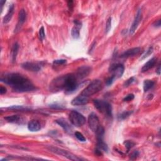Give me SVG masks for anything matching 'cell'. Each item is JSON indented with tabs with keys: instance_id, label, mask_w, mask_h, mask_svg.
<instances>
[{
	"instance_id": "obj_4",
	"label": "cell",
	"mask_w": 161,
	"mask_h": 161,
	"mask_svg": "<svg viewBox=\"0 0 161 161\" xmlns=\"http://www.w3.org/2000/svg\"><path fill=\"white\" fill-rule=\"evenodd\" d=\"M93 103L95 108L100 113H103L108 117L112 116V107L109 103L103 100H94Z\"/></svg>"
},
{
	"instance_id": "obj_21",
	"label": "cell",
	"mask_w": 161,
	"mask_h": 161,
	"mask_svg": "<svg viewBox=\"0 0 161 161\" xmlns=\"http://www.w3.org/2000/svg\"><path fill=\"white\" fill-rule=\"evenodd\" d=\"M155 82L152 80L147 79L145 80L144 82V92H147L149 89L153 88Z\"/></svg>"
},
{
	"instance_id": "obj_31",
	"label": "cell",
	"mask_w": 161,
	"mask_h": 161,
	"mask_svg": "<svg viewBox=\"0 0 161 161\" xmlns=\"http://www.w3.org/2000/svg\"><path fill=\"white\" fill-rule=\"evenodd\" d=\"M111 18L110 17L108 19L106 25V29H105V30H106V33H107L110 32V30L111 29Z\"/></svg>"
},
{
	"instance_id": "obj_5",
	"label": "cell",
	"mask_w": 161,
	"mask_h": 161,
	"mask_svg": "<svg viewBox=\"0 0 161 161\" xmlns=\"http://www.w3.org/2000/svg\"><path fill=\"white\" fill-rule=\"evenodd\" d=\"M69 119L71 124L76 127H80L84 125L86 123V118L81 113L75 110L71 111L69 115Z\"/></svg>"
},
{
	"instance_id": "obj_32",
	"label": "cell",
	"mask_w": 161,
	"mask_h": 161,
	"mask_svg": "<svg viewBox=\"0 0 161 161\" xmlns=\"http://www.w3.org/2000/svg\"><path fill=\"white\" fill-rule=\"evenodd\" d=\"M8 109H10V110H20V111H22V110H28V108H25L22 106H11V107H9Z\"/></svg>"
},
{
	"instance_id": "obj_35",
	"label": "cell",
	"mask_w": 161,
	"mask_h": 161,
	"mask_svg": "<svg viewBox=\"0 0 161 161\" xmlns=\"http://www.w3.org/2000/svg\"><path fill=\"white\" fill-rule=\"evenodd\" d=\"M114 79H115V78H114V77L113 76H111V77H110L109 78H108L106 80V84L107 86H109L110 85H111L113 84V81L114 80Z\"/></svg>"
},
{
	"instance_id": "obj_27",
	"label": "cell",
	"mask_w": 161,
	"mask_h": 161,
	"mask_svg": "<svg viewBox=\"0 0 161 161\" xmlns=\"http://www.w3.org/2000/svg\"><path fill=\"white\" fill-rule=\"evenodd\" d=\"M153 52V47H149L148 48L147 50L146 51V52H145V53L142 55V58L140 59L141 60H142V59H145L146 57H147L148 56H149V55L152 53Z\"/></svg>"
},
{
	"instance_id": "obj_40",
	"label": "cell",
	"mask_w": 161,
	"mask_h": 161,
	"mask_svg": "<svg viewBox=\"0 0 161 161\" xmlns=\"http://www.w3.org/2000/svg\"><path fill=\"white\" fill-rule=\"evenodd\" d=\"M0 3H1V11H2V10H3V5H4V4L5 3H6V1H3V0H1V1H0Z\"/></svg>"
},
{
	"instance_id": "obj_14",
	"label": "cell",
	"mask_w": 161,
	"mask_h": 161,
	"mask_svg": "<svg viewBox=\"0 0 161 161\" xmlns=\"http://www.w3.org/2000/svg\"><path fill=\"white\" fill-rule=\"evenodd\" d=\"M26 18H27L26 11L24 9H21L19 12V14H18V21L17 25L16 27V29H15V32H17V31L20 30L21 27H22L23 23H25V21Z\"/></svg>"
},
{
	"instance_id": "obj_18",
	"label": "cell",
	"mask_w": 161,
	"mask_h": 161,
	"mask_svg": "<svg viewBox=\"0 0 161 161\" xmlns=\"http://www.w3.org/2000/svg\"><path fill=\"white\" fill-rule=\"evenodd\" d=\"M157 61V58L156 57L152 58L151 59L147 62V63L144 65V66L142 68V72L143 73L146 72V71L154 67L155 66H156Z\"/></svg>"
},
{
	"instance_id": "obj_16",
	"label": "cell",
	"mask_w": 161,
	"mask_h": 161,
	"mask_svg": "<svg viewBox=\"0 0 161 161\" xmlns=\"http://www.w3.org/2000/svg\"><path fill=\"white\" fill-rule=\"evenodd\" d=\"M141 52V49L140 47H135L132 48L126 51L125 52L121 55L120 57L122 58H127L130 57H133L135 55L138 54Z\"/></svg>"
},
{
	"instance_id": "obj_30",
	"label": "cell",
	"mask_w": 161,
	"mask_h": 161,
	"mask_svg": "<svg viewBox=\"0 0 161 161\" xmlns=\"http://www.w3.org/2000/svg\"><path fill=\"white\" fill-rule=\"evenodd\" d=\"M39 37L40 39L41 40H44L45 39V30L44 27H42L39 30Z\"/></svg>"
},
{
	"instance_id": "obj_3",
	"label": "cell",
	"mask_w": 161,
	"mask_h": 161,
	"mask_svg": "<svg viewBox=\"0 0 161 161\" xmlns=\"http://www.w3.org/2000/svg\"><path fill=\"white\" fill-rule=\"evenodd\" d=\"M103 88V84L100 80L95 79L89 84L84 90L81 92V94L85 96L89 97L90 96L93 95L98 92L101 90Z\"/></svg>"
},
{
	"instance_id": "obj_37",
	"label": "cell",
	"mask_w": 161,
	"mask_h": 161,
	"mask_svg": "<svg viewBox=\"0 0 161 161\" xmlns=\"http://www.w3.org/2000/svg\"><path fill=\"white\" fill-rule=\"evenodd\" d=\"M6 92H7V88L3 87V86H1V88H0V94L3 95L5 94Z\"/></svg>"
},
{
	"instance_id": "obj_11",
	"label": "cell",
	"mask_w": 161,
	"mask_h": 161,
	"mask_svg": "<svg viewBox=\"0 0 161 161\" xmlns=\"http://www.w3.org/2000/svg\"><path fill=\"white\" fill-rule=\"evenodd\" d=\"M141 20H142V11L140 10H139L137 11V13L136 14L135 19L134 21H133L130 29V34L132 35V34H134L135 33V30H137L138 25L140 22Z\"/></svg>"
},
{
	"instance_id": "obj_17",
	"label": "cell",
	"mask_w": 161,
	"mask_h": 161,
	"mask_svg": "<svg viewBox=\"0 0 161 161\" xmlns=\"http://www.w3.org/2000/svg\"><path fill=\"white\" fill-rule=\"evenodd\" d=\"M28 129L31 132H38L41 129V125L39 121L36 120H32L29 122L28 124Z\"/></svg>"
},
{
	"instance_id": "obj_23",
	"label": "cell",
	"mask_w": 161,
	"mask_h": 161,
	"mask_svg": "<svg viewBox=\"0 0 161 161\" xmlns=\"http://www.w3.org/2000/svg\"><path fill=\"white\" fill-rule=\"evenodd\" d=\"M5 120L10 123H20L21 118L18 115H11L5 117Z\"/></svg>"
},
{
	"instance_id": "obj_20",
	"label": "cell",
	"mask_w": 161,
	"mask_h": 161,
	"mask_svg": "<svg viewBox=\"0 0 161 161\" xmlns=\"http://www.w3.org/2000/svg\"><path fill=\"white\" fill-rule=\"evenodd\" d=\"M18 49H19V45H18V43H15V44L13 45V47H12L11 51V60L13 63H15V62H16L17 54L18 52Z\"/></svg>"
},
{
	"instance_id": "obj_8",
	"label": "cell",
	"mask_w": 161,
	"mask_h": 161,
	"mask_svg": "<svg viewBox=\"0 0 161 161\" xmlns=\"http://www.w3.org/2000/svg\"><path fill=\"white\" fill-rule=\"evenodd\" d=\"M21 67L28 71L37 73L42 69L43 66L42 63H32V62H26L21 64Z\"/></svg>"
},
{
	"instance_id": "obj_7",
	"label": "cell",
	"mask_w": 161,
	"mask_h": 161,
	"mask_svg": "<svg viewBox=\"0 0 161 161\" xmlns=\"http://www.w3.org/2000/svg\"><path fill=\"white\" fill-rule=\"evenodd\" d=\"M125 67L122 64H113L109 67V71L114 78H120L124 73Z\"/></svg>"
},
{
	"instance_id": "obj_41",
	"label": "cell",
	"mask_w": 161,
	"mask_h": 161,
	"mask_svg": "<svg viewBox=\"0 0 161 161\" xmlns=\"http://www.w3.org/2000/svg\"><path fill=\"white\" fill-rule=\"evenodd\" d=\"M156 73H157V74H158V75H160V66H159V67H158L157 69L156 70Z\"/></svg>"
},
{
	"instance_id": "obj_33",
	"label": "cell",
	"mask_w": 161,
	"mask_h": 161,
	"mask_svg": "<svg viewBox=\"0 0 161 161\" xmlns=\"http://www.w3.org/2000/svg\"><path fill=\"white\" fill-rule=\"evenodd\" d=\"M135 98V96L134 94H129L126 97H125L123 98V101H130L132 100H133Z\"/></svg>"
},
{
	"instance_id": "obj_15",
	"label": "cell",
	"mask_w": 161,
	"mask_h": 161,
	"mask_svg": "<svg viewBox=\"0 0 161 161\" xmlns=\"http://www.w3.org/2000/svg\"><path fill=\"white\" fill-rule=\"evenodd\" d=\"M74 23L75 24V25L71 30V35H72V37L74 39H77L80 37L79 30L82 27V23L77 20H74Z\"/></svg>"
},
{
	"instance_id": "obj_13",
	"label": "cell",
	"mask_w": 161,
	"mask_h": 161,
	"mask_svg": "<svg viewBox=\"0 0 161 161\" xmlns=\"http://www.w3.org/2000/svg\"><path fill=\"white\" fill-rule=\"evenodd\" d=\"M91 67L88 66H82L77 70L76 74H75L77 79H83L87 76L91 72Z\"/></svg>"
},
{
	"instance_id": "obj_10",
	"label": "cell",
	"mask_w": 161,
	"mask_h": 161,
	"mask_svg": "<svg viewBox=\"0 0 161 161\" xmlns=\"http://www.w3.org/2000/svg\"><path fill=\"white\" fill-rule=\"evenodd\" d=\"M59 125H60L62 128L64 129L65 132H66L68 134H73V128L67 121L64 118H59L55 121Z\"/></svg>"
},
{
	"instance_id": "obj_9",
	"label": "cell",
	"mask_w": 161,
	"mask_h": 161,
	"mask_svg": "<svg viewBox=\"0 0 161 161\" xmlns=\"http://www.w3.org/2000/svg\"><path fill=\"white\" fill-rule=\"evenodd\" d=\"M88 125L92 132H95L101 125L98 117L94 113L89 114L88 116Z\"/></svg>"
},
{
	"instance_id": "obj_6",
	"label": "cell",
	"mask_w": 161,
	"mask_h": 161,
	"mask_svg": "<svg viewBox=\"0 0 161 161\" xmlns=\"http://www.w3.org/2000/svg\"><path fill=\"white\" fill-rule=\"evenodd\" d=\"M47 148L51 152H53L54 154H58V155H59V156H64L65 157L67 158L68 159L71 160H83L82 159L79 157L78 156H76V155L71 153V152H68L66 150L62 149V148L52 147V146H49V147H47Z\"/></svg>"
},
{
	"instance_id": "obj_2",
	"label": "cell",
	"mask_w": 161,
	"mask_h": 161,
	"mask_svg": "<svg viewBox=\"0 0 161 161\" xmlns=\"http://www.w3.org/2000/svg\"><path fill=\"white\" fill-rule=\"evenodd\" d=\"M79 84L75 74H69L55 78L50 84V90L56 92L64 90L65 92H73L77 90Z\"/></svg>"
},
{
	"instance_id": "obj_34",
	"label": "cell",
	"mask_w": 161,
	"mask_h": 161,
	"mask_svg": "<svg viewBox=\"0 0 161 161\" xmlns=\"http://www.w3.org/2000/svg\"><path fill=\"white\" fill-rule=\"evenodd\" d=\"M67 63V61L65 59H57L55 60L53 62V64L54 65H63Z\"/></svg>"
},
{
	"instance_id": "obj_26",
	"label": "cell",
	"mask_w": 161,
	"mask_h": 161,
	"mask_svg": "<svg viewBox=\"0 0 161 161\" xmlns=\"http://www.w3.org/2000/svg\"><path fill=\"white\" fill-rule=\"evenodd\" d=\"M123 144L125 145V146L126 148V149H127L128 151L130 150L131 148L135 145L134 142L131 141V140H125L124 142H123Z\"/></svg>"
},
{
	"instance_id": "obj_38",
	"label": "cell",
	"mask_w": 161,
	"mask_h": 161,
	"mask_svg": "<svg viewBox=\"0 0 161 161\" xmlns=\"http://www.w3.org/2000/svg\"><path fill=\"white\" fill-rule=\"evenodd\" d=\"M161 25V22H160V20H158L156 21H155L154 23V26L156 27H160Z\"/></svg>"
},
{
	"instance_id": "obj_22",
	"label": "cell",
	"mask_w": 161,
	"mask_h": 161,
	"mask_svg": "<svg viewBox=\"0 0 161 161\" xmlns=\"http://www.w3.org/2000/svg\"><path fill=\"white\" fill-rule=\"evenodd\" d=\"M96 135V138L97 140H103V136L104 134V128L100 125L99 126V128L97 129V130L95 132Z\"/></svg>"
},
{
	"instance_id": "obj_29",
	"label": "cell",
	"mask_w": 161,
	"mask_h": 161,
	"mask_svg": "<svg viewBox=\"0 0 161 161\" xmlns=\"http://www.w3.org/2000/svg\"><path fill=\"white\" fill-rule=\"evenodd\" d=\"M134 81H135V77H132L130 78H129L128 79L126 80V81L124 82V84H123V86H124V87H128V86H130Z\"/></svg>"
},
{
	"instance_id": "obj_24",
	"label": "cell",
	"mask_w": 161,
	"mask_h": 161,
	"mask_svg": "<svg viewBox=\"0 0 161 161\" xmlns=\"http://www.w3.org/2000/svg\"><path fill=\"white\" fill-rule=\"evenodd\" d=\"M97 147L101 150H103L106 152H108V147L107 144L103 141V140H97Z\"/></svg>"
},
{
	"instance_id": "obj_1",
	"label": "cell",
	"mask_w": 161,
	"mask_h": 161,
	"mask_svg": "<svg viewBox=\"0 0 161 161\" xmlns=\"http://www.w3.org/2000/svg\"><path fill=\"white\" fill-rule=\"evenodd\" d=\"M1 81L11 87L16 92H26L32 91L35 87L30 80L18 73H7L2 75Z\"/></svg>"
},
{
	"instance_id": "obj_19",
	"label": "cell",
	"mask_w": 161,
	"mask_h": 161,
	"mask_svg": "<svg viewBox=\"0 0 161 161\" xmlns=\"http://www.w3.org/2000/svg\"><path fill=\"white\" fill-rule=\"evenodd\" d=\"M14 10H15V5L13 4H12L10 6L7 15H6L3 18V21L4 24H7L11 21L14 13Z\"/></svg>"
},
{
	"instance_id": "obj_12",
	"label": "cell",
	"mask_w": 161,
	"mask_h": 161,
	"mask_svg": "<svg viewBox=\"0 0 161 161\" xmlns=\"http://www.w3.org/2000/svg\"><path fill=\"white\" fill-rule=\"evenodd\" d=\"M89 101V97L85 96L82 94H80L78 96L74 98L71 101V104L74 106H81L87 104Z\"/></svg>"
},
{
	"instance_id": "obj_25",
	"label": "cell",
	"mask_w": 161,
	"mask_h": 161,
	"mask_svg": "<svg viewBox=\"0 0 161 161\" xmlns=\"http://www.w3.org/2000/svg\"><path fill=\"white\" fill-rule=\"evenodd\" d=\"M133 113V111H124V112H123L122 113H121L120 115L118 116V120H123L126 118H127L130 115V114Z\"/></svg>"
},
{
	"instance_id": "obj_28",
	"label": "cell",
	"mask_w": 161,
	"mask_h": 161,
	"mask_svg": "<svg viewBox=\"0 0 161 161\" xmlns=\"http://www.w3.org/2000/svg\"><path fill=\"white\" fill-rule=\"evenodd\" d=\"M75 136L78 139V140L80 142H85L86 140V138L84 137V135H83L81 133H80L79 132H75Z\"/></svg>"
},
{
	"instance_id": "obj_39",
	"label": "cell",
	"mask_w": 161,
	"mask_h": 161,
	"mask_svg": "<svg viewBox=\"0 0 161 161\" xmlns=\"http://www.w3.org/2000/svg\"><path fill=\"white\" fill-rule=\"evenodd\" d=\"M68 7H69V10H73V1H68Z\"/></svg>"
},
{
	"instance_id": "obj_36",
	"label": "cell",
	"mask_w": 161,
	"mask_h": 161,
	"mask_svg": "<svg viewBox=\"0 0 161 161\" xmlns=\"http://www.w3.org/2000/svg\"><path fill=\"white\" fill-rule=\"evenodd\" d=\"M139 156V152L137 150H135L130 154V159L132 160H134L137 159V157Z\"/></svg>"
}]
</instances>
